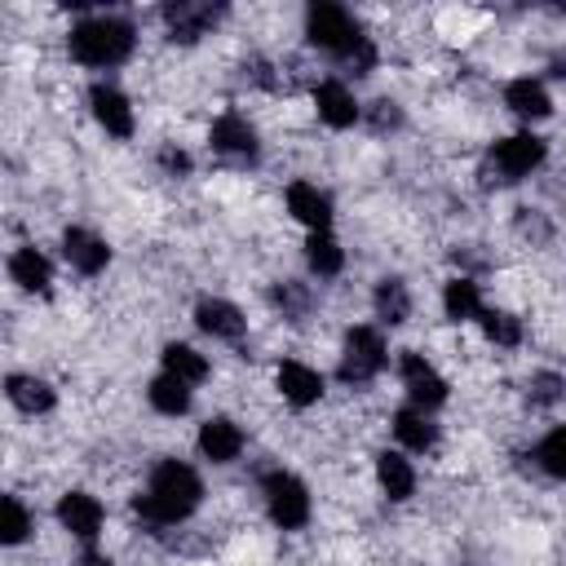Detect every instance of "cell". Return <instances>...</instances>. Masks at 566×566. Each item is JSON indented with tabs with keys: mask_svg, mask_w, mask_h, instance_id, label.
<instances>
[{
	"mask_svg": "<svg viewBox=\"0 0 566 566\" xmlns=\"http://www.w3.org/2000/svg\"><path fill=\"white\" fill-rule=\"evenodd\" d=\"M195 323H199V332H208L212 340H239V336L248 332L243 310H239L234 301H226V296H203V301L195 305Z\"/></svg>",
	"mask_w": 566,
	"mask_h": 566,
	"instance_id": "cell-14",
	"label": "cell"
},
{
	"mask_svg": "<svg viewBox=\"0 0 566 566\" xmlns=\"http://www.w3.org/2000/svg\"><path fill=\"white\" fill-rule=\"evenodd\" d=\"M9 279L22 287V292H49L53 287V261L40 252V248H31V243H22V248H13V256H9Z\"/></svg>",
	"mask_w": 566,
	"mask_h": 566,
	"instance_id": "cell-18",
	"label": "cell"
},
{
	"mask_svg": "<svg viewBox=\"0 0 566 566\" xmlns=\"http://www.w3.org/2000/svg\"><path fill=\"white\" fill-rule=\"evenodd\" d=\"M398 102H371V124L376 128H398Z\"/></svg>",
	"mask_w": 566,
	"mask_h": 566,
	"instance_id": "cell-32",
	"label": "cell"
},
{
	"mask_svg": "<svg viewBox=\"0 0 566 566\" xmlns=\"http://www.w3.org/2000/svg\"><path fill=\"white\" fill-rule=\"evenodd\" d=\"M544 155H548V146L535 133H513L491 146V168L500 172V181H522L544 164Z\"/></svg>",
	"mask_w": 566,
	"mask_h": 566,
	"instance_id": "cell-7",
	"label": "cell"
},
{
	"mask_svg": "<svg viewBox=\"0 0 566 566\" xmlns=\"http://www.w3.org/2000/svg\"><path fill=\"white\" fill-rule=\"evenodd\" d=\"M504 106H509L517 119H544V115L553 111V97H548V88H544L539 80L522 75V80H509V84H504Z\"/></svg>",
	"mask_w": 566,
	"mask_h": 566,
	"instance_id": "cell-20",
	"label": "cell"
},
{
	"mask_svg": "<svg viewBox=\"0 0 566 566\" xmlns=\"http://www.w3.org/2000/svg\"><path fill=\"white\" fill-rule=\"evenodd\" d=\"M261 500H265V513H270V522H274L279 531H305V526H310L314 504H310V486H305L296 473L270 469V473L261 478Z\"/></svg>",
	"mask_w": 566,
	"mask_h": 566,
	"instance_id": "cell-4",
	"label": "cell"
},
{
	"mask_svg": "<svg viewBox=\"0 0 566 566\" xmlns=\"http://www.w3.org/2000/svg\"><path fill=\"white\" fill-rule=\"evenodd\" d=\"M535 464H539L548 478H562V482H566V424H557V429H548V433L539 438Z\"/></svg>",
	"mask_w": 566,
	"mask_h": 566,
	"instance_id": "cell-30",
	"label": "cell"
},
{
	"mask_svg": "<svg viewBox=\"0 0 566 566\" xmlns=\"http://www.w3.org/2000/svg\"><path fill=\"white\" fill-rule=\"evenodd\" d=\"M203 504V478L186 460H159L146 478V491L133 500V513L150 526L186 522Z\"/></svg>",
	"mask_w": 566,
	"mask_h": 566,
	"instance_id": "cell-1",
	"label": "cell"
},
{
	"mask_svg": "<svg viewBox=\"0 0 566 566\" xmlns=\"http://www.w3.org/2000/svg\"><path fill=\"white\" fill-rule=\"evenodd\" d=\"M159 164H164L172 177L190 172V155H186V150H177V146H164V150H159Z\"/></svg>",
	"mask_w": 566,
	"mask_h": 566,
	"instance_id": "cell-33",
	"label": "cell"
},
{
	"mask_svg": "<svg viewBox=\"0 0 566 566\" xmlns=\"http://www.w3.org/2000/svg\"><path fill=\"white\" fill-rule=\"evenodd\" d=\"M62 256L80 274H102L111 265V243L97 230H88V226H66L62 230Z\"/></svg>",
	"mask_w": 566,
	"mask_h": 566,
	"instance_id": "cell-10",
	"label": "cell"
},
{
	"mask_svg": "<svg viewBox=\"0 0 566 566\" xmlns=\"http://www.w3.org/2000/svg\"><path fill=\"white\" fill-rule=\"evenodd\" d=\"M394 438H398L407 451L424 455V451H433V447H438V424L429 420V411L402 407V411H394Z\"/></svg>",
	"mask_w": 566,
	"mask_h": 566,
	"instance_id": "cell-21",
	"label": "cell"
},
{
	"mask_svg": "<svg viewBox=\"0 0 566 566\" xmlns=\"http://www.w3.org/2000/svg\"><path fill=\"white\" fill-rule=\"evenodd\" d=\"M57 522H62V531L75 535L80 544H93V539L102 535L106 509H102V500L88 495V491H66V495L57 500Z\"/></svg>",
	"mask_w": 566,
	"mask_h": 566,
	"instance_id": "cell-9",
	"label": "cell"
},
{
	"mask_svg": "<svg viewBox=\"0 0 566 566\" xmlns=\"http://www.w3.org/2000/svg\"><path fill=\"white\" fill-rule=\"evenodd\" d=\"M305 40L323 53H332L336 62H345L354 75H367L376 66V49L371 40L358 31L354 13L340 4H310L305 9Z\"/></svg>",
	"mask_w": 566,
	"mask_h": 566,
	"instance_id": "cell-2",
	"label": "cell"
},
{
	"mask_svg": "<svg viewBox=\"0 0 566 566\" xmlns=\"http://www.w3.org/2000/svg\"><path fill=\"white\" fill-rule=\"evenodd\" d=\"M376 482L389 500H411L416 495V469L402 451H380L376 455Z\"/></svg>",
	"mask_w": 566,
	"mask_h": 566,
	"instance_id": "cell-22",
	"label": "cell"
},
{
	"mask_svg": "<svg viewBox=\"0 0 566 566\" xmlns=\"http://www.w3.org/2000/svg\"><path fill=\"white\" fill-rule=\"evenodd\" d=\"M190 389H195V385H186V380L159 371V376L146 385V398H150V407H155L159 416H186V411H190Z\"/></svg>",
	"mask_w": 566,
	"mask_h": 566,
	"instance_id": "cell-26",
	"label": "cell"
},
{
	"mask_svg": "<svg viewBox=\"0 0 566 566\" xmlns=\"http://www.w3.org/2000/svg\"><path fill=\"white\" fill-rule=\"evenodd\" d=\"M199 455L203 460H212V464H230V460H239L243 455V429L230 420V416H208L203 424H199Z\"/></svg>",
	"mask_w": 566,
	"mask_h": 566,
	"instance_id": "cell-11",
	"label": "cell"
},
{
	"mask_svg": "<svg viewBox=\"0 0 566 566\" xmlns=\"http://www.w3.org/2000/svg\"><path fill=\"white\" fill-rule=\"evenodd\" d=\"M75 566H115L106 553H97V548H84L80 557H75Z\"/></svg>",
	"mask_w": 566,
	"mask_h": 566,
	"instance_id": "cell-35",
	"label": "cell"
},
{
	"mask_svg": "<svg viewBox=\"0 0 566 566\" xmlns=\"http://www.w3.org/2000/svg\"><path fill=\"white\" fill-rule=\"evenodd\" d=\"M217 18H221V9H212V4H195V0L164 4V22H168L172 40H181V44H195L199 35H208Z\"/></svg>",
	"mask_w": 566,
	"mask_h": 566,
	"instance_id": "cell-16",
	"label": "cell"
},
{
	"mask_svg": "<svg viewBox=\"0 0 566 566\" xmlns=\"http://www.w3.org/2000/svg\"><path fill=\"white\" fill-rule=\"evenodd\" d=\"M385 363H389V345L371 323H358L345 332V345H340V380L345 385L376 380L385 371Z\"/></svg>",
	"mask_w": 566,
	"mask_h": 566,
	"instance_id": "cell-5",
	"label": "cell"
},
{
	"mask_svg": "<svg viewBox=\"0 0 566 566\" xmlns=\"http://www.w3.org/2000/svg\"><path fill=\"white\" fill-rule=\"evenodd\" d=\"M159 363H164L168 376H177V380H186V385H203V380H208V358H203L195 345H186V340H168V345L159 349Z\"/></svg>",
	"mask_w": 566,
	"mask_h": 566,
	"instance_id": "cell-23",
	"label": "cell"
},
{
	"mask_svg": "<svg viewBox=\"0 0 566 566\" xmlns=\"http://www.w3.org/2000/svg\"><path fill=\"white\" fill-rule=\"evenodd\" d=\"M208 142H212V150H221V155H230V159H252V155H256V128H252L239 111L217 115L212 128H208Z\"/></svg>",
	"mask_w": 566,
	"mask_h": 566,
	"instance_id": "cell-15",
	"label": "cell"
},
{
	"mask_svg": "<svg viewBox=\"0 0 566 566\" xmlns=\"http://www.w3.org/2000/svg\"><path fill=\"white\" fill-rule=\"evenodd\" d=\"M486 305H482V292H478V283L473 279H447V287H442V314L451 318V323H464V318H478Z\"/></svg>",
	"mask_w": 566,
	"mask_h": 566,
	"instance_id": "cell-25",
	"label": "cell"
},
{
	"mask_svg": "<svg viewBox=\"0 0 566 566\" xmlns=\"http://www.w3.org/2000/svg\"><path fill=\"white\" fill-rule=\"evenodd\" d=\"M88 111H93L97 128L111 133V137H133V128H137L133 102H128L124 88H115L111 80H97V84L88 88Z\"/></svg>",
	"mask_w": 566,
	"mask_h": 566,
	"instance_id": "cell-8",
	"label": "cell"
},
{
	"mask_svg": "<svg viewBox=\"0 0 566 566\" xmlns=\"http://www.w3.org/2000/svg\"><path fill=\"white\" fill-rule=\"evenodd\" d=\"M270 301H274V305H283L287 314H301V305H305V292H301L296 283H279V287L270 292Z\"/></svg>",
	"mask_w": 566,
	"mask_h": 566,
	"instance_id": "cell-31",
	"label": "cell"
},
{
	"mask_svg": "<svg viewBox=\"0 0 566 566\" xmlns=\"http://www.w3.org/2000/svg\"><path fill=\"white\" fill-rule=\"evenodd\" d=\"M4 398H9L22 416H44V411H53V402H57L53 385L40 380V376H27V371H13V376L4 380Z\"/></svg>",
	"mask_w": 566,
	"mask_h": 566,
	"instance_id": "cell-19",
	"label": "cell"
},
{
	"mask_svg": "<svg viewBox=\"0 0 566 566\" xmlns=\"http://www.w3.org/2000/svg\"><path fill=\"white\" fill-rule=\"evenodd\" d=\"M137 35H133V22L115 18V13H93V18H80L66 35V49L80 66H93V71H111L119 62H128Z\"/></svg>",
	"mask_w": 566,
	"mask_h": 566,
	"instance_id": "cell-3",
	"label": "cell"
},
{
	"mask_svg": "<svg viewBox=\"0 0 566 566\" xmlns=\"http://www.w3.org/2000/svg\"><path fill=\"white\" fill-rule=\"evenodd\" d=\"M314 111H318V119H323L327 128H349V124L363 119L358 97H354L349 84H340V80H323V84H314Z\"/></svg>",
	"mask_w": 566,
	"mask_h": 566,
	"instance_id": "cell-12",
	"label": "cell"
},
{
	"mask_svg": "<svg viewBox=\"0 0 566 566\" xmlns=\"http://www.w3.org/2000/svg\"><path fill=\"white\" fill-rule=\"evenodd\" d=\"M398 376H402V389H407V398H411L416 411H433V407L447 402V380H442V371L424 354L402 349L398 354Z\"/></svg>",
	"mask_w": 566,
	"mask_h": 566,
	"instance_id": "cell-6",
	"label": "cell"
},
{
	"mask_svg": "<svg viewBox=\"0 0 566 566\" xmlns=\"http://www.w3.org/2000/svg\"><path fill=\"white\" fill-rule=\"evenodd\" d=\"M274 385H279V394L292 407H310V402L323 398V376L310 363H296V358H287V363L274 367Z\"/></svg>",
	"mask_w": 566,
	"mask_h": 566,
	"instance_id": "cell-17",
	"label": "cell"
},
{
	"mask_svg": "<svg viewBox=\"0 0 566 566\" xmlns=\"http://www.w3.org/2000/svg\"><path fill=\"white\" fill-rule=\"evenodd\" d=\"M283 203H287V212H292L310 234L332 226V195L318 190L314 181H292L287 195H283Z\"/></svg>",
	"mask_w": 566,
	"mask_h": 566,
	"instance_id": "cell-13",
	"label": "cell"
},
{
	"mask_svg": "<svg viewBox=\"0 0 566 566\" xmlns=\"http://www.w3.org/2000/svg\"><path fill=\"white\" fill-rule=\"evenodd\" d=\"M407 314H411V292H407V283L402 279H380L376 283V318L380 323H389V327H398V323H407Z\"/></svg>",
	"mask_w": 566,
	"mask_h": 566,
	"instance_id": "cell-27",
	"label": "cell"
},
{
	"mask_svg": "<svg viewBox=\"0 0 566 566\" xmlns=\"http://www.w3.org/2000/svg\"><path fill=\"white\" fill-rule=\"evenodd\" d=\"M557 389H562V380H557V376H548V371L531 380V398H535V402H553V398H557Z\"/></svg>",
	"mask_w": 566,
	"mask_h": 566,
	"instance_id": "cell-34",
	"label": "cell"
},
{
	"mask_svg": "<svg viewBox=\"0 0 566 566\" xmlns=\"http://www.w3.org/2000/svg\"><path fill=\"white\" fill-rule=\"evenodd\" d=\"M31 526H35L31 509H27L18 495H4V500H0V544L18 548V544L31 535Z\"/></svg>",
	"mask_w": 566,
	"mask_h": 566,
	"instance_id": "cell-28",
	"label": "cell"
},
{
	"mask_svg": "<svg viewBox=\"0 0 566 566\" xmlns=\"http://www.w3.org/2000/svg\"><path fill=\"white\" fill-rule=\"evenodd\" d=\"M478 323H482V336H486L491 345H500V349L522 345V318H517V314H509V310H482Z\"/></svg>",
	"mask_w": 566,
	"mask_h": 566,
	"instance_id": "cell-29",
	"label": "cell"
},
{
	"mask_svg": "<svg viewBox=\"0 0 566 566\" xmlns=\"http://www.w3.org/2000/svg\"><path fill=\"white\" fill-rule=\"evenodd\" d=\"M305 265H310V274H318V279L340 274V265H345V248L336 243L332 230H314V234L305 239Z\"/></svg>",
	"mask_w": 566,
	"mask_h": 566,
	"instance_id": "cell-24",
	"label": "cell"
}]
</instances>
